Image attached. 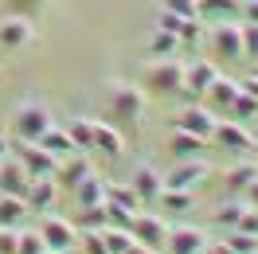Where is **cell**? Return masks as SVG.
I'll use <instances>...</instances> for the list:
<instances>
[{
  "label": "cell",
  "instance_id": "obj_1",
  "mask_svg": "<svg viewBox=\"0 0 258 254\" xmlns=\"http://www.w3.org/2000/svg\"><path fill=\"white\" fill-rule=\"evenodd\" d=\"M110 94H106V106H110V117L113 121H121V125H137L141 117H145V90L141 86H133L125 79H113L106 86Z\"/></svg>",
  "mask_w": 258,
  "mask_h": 254
},
{
  "label": "cell",
  "instance_id": "obj_2",
  "mask_svg": "<svg viewBox=\"0 0 258 254\" xmlns=\"http://www.w3.org/2000/svg\"><path fill=\"white\" fill-rule=\"evenodd\" d=\"M145 86L153 94H180V86H184V63L176 55L172 59H153L145 67Z\"/></svg>",
  "mask_w": 258,
  "mask_h": 254
},
{
  "label": "cell",
  "instance_id": "obj_3",
  "mask_svg": "<svg viewBox=\"0 0 258 254\" xmlns=\"http://www.w3.org/2000/svg\"><path fill=\"white\" fill-rule=\"evenodd\" d=\"M51 125H55V121H51L47 106H39V102H24L16 110V117H12V129H16L20 141H39Z\"/></svg>",
  "mask_w": 258,
  "mask_h": 254
},
{
  "label": "cell",
  "instance_id": "obj_4",
  "mask_svg": "<svg viewBox=\"0 0 258 254\" xmlns=\"http://www.w3.org/2000/svg\"><path fill=\"white\" fill-rule=\"evenodd\" d=\"M16 160L24 164V172L32 176V180H39V176H55V168H59V160L51 157L39 141H20Z\"/></svg>",
  "mask_w": 258,
  "mask_h": 254
},
{
  "label": "cell",
  "instance_id": "obj_5",
  "mask_svg": "<svg viewBox=\"0 0 258 254\" xmlns=\"http://www.w3.org/2000/svg\"><path fill=\"white\" fill-rule=\"evenodd\" d=\"M129 235L137 238L141 246H149V250H164V238H168V219H161V215H133V227H129Z\"/></svg>",
  "mask_w": 258,
  "mask_h": 254
},
{
  "label": "cell",
  "instance_id": "obj_6",
  "mask_svg": "<svg viewBox=\"0 0 258 254\" xmlns=\"http://www.w3.org/2000/svg\"><path fill=\"white\" fill-rule=\"evenodd\" d=\"M208 172H211V168H208V160H204V157H188V160H180V164L164 176L161 184H164V188H184V192H192V188H200V184L208 180Z\"/></svg>",
  "mask_w": 258,
  "mask_h": 254
},
{
  "label": "cell",
  "instance_id": "obj_7",
  "mask_svg": "<svg viewBox=\"0 0 258 254\" xmlns=\"http://www.w3.org/2000/svg\"><path fill=\"white\" fill-rule=\"evenodd\" d=\"M39 235H43V242H47V250H75V242H79V227L71 219H43V227H39Z\"/></svg>",
  "mask_w": 258,
  "mask_h": 254
},
{
  "label": "cell",
  "instance_id": "obj_8",
  "mask_svg": "<svg viewBox=\"0 0 258 254\" xmlns=\"http://www.w3.org/2000/svg\"><path fill=\"white\" fill-rule=\"evenodd\" d=\"M35 39V20H28V16H8L0 20V47H28Z\"/></svg>",
  "mask_w": 258,
  "mask_h": 254
},
{
  "label": "cell",
  "instance_id": "obj_9",
  "mask_svg": "<svg viewBox=\"0 0 258 254\" xmlns=\"http://www.w3.org/2000/svg\"><path fill=\"white\" fill-rule=\"evenodd\" d=\"M176 129L184 133H196V137H211V129H215V110L208 106H200V102H188L176 117Z\"/></svg>",
  "mask_w": 258,
  "mask_h": 254
},
{
  "label": "cell",
  "instance_id": "obj_10",
  "mask_svg": "<svg viewBox=\"0 0 258 254\" xmlns=\"http://www.w3.org/2000/svg\"><path fill=\"white\" fill-rule=\"evenodd\" d=\"M211 47L215 55H223V59H242V39H239V24L235 20H219L215 28H211Z\"/></svg>",
  "mask_w": 258,
  "mask_h": 254
},
{
  "label": "cell",
  "instance_id": "obj_11",
  "mask_svg": "<svg viewBox=\"0 0 258 254\" xmlns=\"http://www.w3.org/2000/svg\"><path fill=\"white\" fill-rule=\"evenodd\" d=\"M94 172V164H90V157H82V153H75V157H67V160H59V168H55V184L59 188H67V192H75L86 180V176Z\"/></svg>",
  "mask_w": 258,
  "mask_h": 254
},
{
  "label": "cell",
  "instance_id": "obj_12",
  "mask_svg": "<svg viewBox=\"0 0 258 254\" xmlns=\"http://www.w3.org/2000/svg\"><path fill=\"white\" fill-rule=\"evenodd\" d=\"M208 235L196 231V227H168V238H164V254H196L204 250Z\"/></svg>",
  "mask_w": 258,
  "mask_h": 254
},
{
  "label": "cell",
  "instance_id": "obj_13",
  "mask_svg": "<svg viewBox=\"0 0 258 254\" xmlns=\"http://www.w3.org/2000/svg\"><path fill=\"white\" fill-rule=\"evenodd\" d=\"M219 79V67L211 63V59H196V63H184V86L192 90L196 98L208 94V86Z\"/></svg>",
  "mask_w": 258,
  "mask_h": 254
},
{
  "label": "cell",
  "instance_id": "obj_14",
  "mask_svg": "<svg viewBox=\"0 0 258 254\" xmlns=\"http://www.w3.org/2000/svg\"><path fill=\"white\" fill-rule=\"evenodd\" d=\"M32 176L24 172V164L16 157H0V192L4 196H28Z\"/></svg>",
  "mask_w": 258,
  "mask_h": 254
},
{
  "label": "cell",
  "instance_id": "obj_15",
  "mask_svg": "<svg viewBox=\"0 0 258 254\" xmlns=\"http://www.w3.org/2000/svg\"><path fill=\"white\" fill-rule=\"evenodd\" d=\"M211 137L223 145V149H231V153H250L254 149V137L246 133V125H239V121H215V129H211Z\"/></svg>",
  "mask_w": 258,
  "mask_h": 254
},
{
  "label": "cell",
  "instance_id": "obj_16",
  "mask_svg": "<svg viewBox=\"0 0 258 254\" xmlns=\"http://www.w3.org/2000/svg\"><path fill=\"white\" fill-rule=\"evenodd\" d=\"M28 211H51L55 200H59V184H55V176H39L28 184Z\"/></svg>",
  "mask_w": 258,
  "mask_h": 254
},
{
  "label": "cell",
  "instance_id": "obj_17",
  "mask_svg": "<svg viewBox=\"0 0 258 254\" xmlns=\"http://www.w3.org/2000/svg\"><path fill=\"white\" fill-rule=\"evenodd\" d=\"M129 188L137 192L141 204H153L157 192H161V172H157L153 164H137V168H133V180H129Z\"/></svg>",
  "mask_w": 258,
  "mask_h": 254
},
{
  "label": "cell",
  "instance_id": "obj_18",
  "mask_svg": "<svg viewBox=\"0 0 258 254\" xmlns=\"http://www.w3.org/2000/svg\"><path fill=\"white\" fill-rule=\"evenodd\" d=\"M39 145H43V149H47V153H51L55 160H67V157H75V153H82L79 145L71 141V133H67L63 125H51L47 133L39 137Z\"/></svg>",
  "mask_w": 258,
  "mask_h": 254
},
{
  "label": "cell",
  "instance_id": "obj_19",
  "mask_svg": "<svg viewBox=\"0 0 258 254\" xmlns=\"http://www.w3.org/2000/svg\"><path fill=\"white\" fill-rule=\"evenodd\" d=\"M90 149H98L102 157H121V153H125V141H121V133L113 125L94 121V141H90Z\"/></svg>",
  "mask_w": 258,
  "mask_h": 254
},
{
  "label": "cell",
  "instance_id": "obj_20",
  "mask_svg": "<svg viewBox=\"0 0 258 254\" xmlns=\"http://www.w3.org/2000/svg\"><path fill=\"white\" fill-rule=\"evenodd\" d=\"M196 16L200 20H239V0H196Z\"/></svg>",
  "mask_w": 258,
  "mask_h": 254
},
{
  "label": "cell",
  "instance_id": "obj_21",
  "mask_svg": "<svg viewBox=\"0 0 258 254\" xmlns=\"http://www.w3.org/2000/svg\"><path fill=\"white\" fill-rule=\"evenodd\" d=\"M239 90H242V86H239L235 79H223V75H219V79L208 86V94H204V98L211 102L208 110H231V102H235V94H239Z\"/></svg>",
  "mask_w": 258,
  "mask_h": 254
},
{
  "label": "cell",
  "instance_id": "obj_22",
  "mask_svg": "<svg viewBox=\"0 0 258 254\" xmlns=\"http://www.w3.org/2000/svg\"><path fill=\"white\" fill-rule=\"evenodd\" d=\"M157 200H161V211L164 215H188L192 211V192H184V188H164L161 184V192H157Z\"/></svg>",
  "mask_w": 258,
  "mask_h": 254
},
{
  "label": "cell",
  "instance_id": "obj_23",
  "mask_svg": "<svg viewBox=\"0 0 258 254\" xmlns=\"http://www.w3.org/2000/svg\"><path fill=\"white\" fill-rule=\"evenodd\" d=\"M75 200H79V207H94V204H106V180L98 172H90L86 180H82L79 188H75Z\"/></svg>",
  "mask_w": 258,
  "mask_h": 254
},
{
  "label": "cell",
  "instance_id": "obj_24",
  "mask_svg": "<svg viewBox=\"0 0 258 254\" xmlns=\"http://www.w3.org/2000/svg\"><path fill=\"white\" fill-rule=\"evenodd\" d=\"M204 141H208V137H196V133H184V129H176V137L168 141V149H172V157L188 160V157H204Z\"/></svg>",
  "mask_w": 258,
  "mask_h": 254
},
{
  "label": "cell",
  "instance_id": "obj_25",
  "mask_svg": "<svg viewBox=\"0 0 258 254\" xmlns=\"http://www.w3.org/2000/svg\"><path fill=\"white\" fill-rule=\"evenodd\" d=\"M28 215V200L24 196H4L0 192V227H16Z\"/></svg>",
  "mask_w": 258,
  "mask_h": 254
},
{
  "label": "cell",
  "instance_id": "obj_26",
  "mask_svg": "<svg viewBox=\"0 0 258 254\" xmlns=\"http://www.w3.org/2000/svg\"><path fill=\"white\" fill-rule=\"evenodd\" d=\"M176 39H180V47H200L208 35H204V20L200 16H184L176 24Z\"/></svg>",
  "mask_w": 258,
  "mask_h": 254
},
{
  "label": "cell",
  "instance_id": "obj_27",
  "mask_svg": "<svg viewBox=\"0 0 258 254\" xmlns=\"http://www.w3.org/2000/svg\"><path fill=\"white\" fill-rule=\"evenodd\" d=\"M176 47H180V39L172 32H161V28H157V32L149 35V55H153V59H172Z\"/></svg>",
  "mask_w": 258,
  "mask_h": 254
},
{
  "label": "cell",
  "instance_id": "obj_28",
  "mask_svg": "<svg viewBox=\"0 0 258 254\" xmlns=\"http://www.w3.org/2000/svg\"><path fill=\"white\" fill-rule=\"evenodd\" d=\"M63 129L71 133V141L79 145L82 153L90 149V141H94V121H90V117H71V121H67Z\"/></svg>",
  "mask_w": 258,
  "mask_h": 254
},
{
  "label": "cell",
  "instance_id": "obj_29",
  "mask_svg": "<svg viewBox=\"0 0 258 254\" xmlns=\"http://www.w3.org/2000/svg\"><path fill=\"white\" fill-rule=\"evenodd\" d=\"M254 113H258V98L246 94V90H239V94H235V102H231V117H235L239 125H246Z\"/></svg>",
  "mask_w": 258,
  "mask_h": 254
},
{
  "label": "cell",
  "instance_id": "obj_30",
  "mask_svg": "<svg viewBox=\"0 0 258 254\" xmlns=\"http://www.w3.org/2000/svg\"><path fill=\"white\" fill-rule=\"evenodd\" d=\"M75 250H82V254H110V250H106V242H102V231H94V227H79Z\"/></svg>",
  "mask_w": 258,
  "mask_h": 254
},
{
  "label": "cell",
  "instance_id": "obj_31",
  "mask_svg": "<svg viewBox=\"0 0 258 254\" xmlns=\"http://www.w3.org/2000/svg\"><path fill=\"white\" fill-rule=\"evenodd\" d=\"M106 200H113V204H121L125 211H137V207H141V200H137V192L129 188V184H106Z\"/></svg>",
  "mask_w": 258,
  "mask_h": 254
},
{
  "label": "cell",
  "instance_id": "obj_32",
  "mask_svg": "<svg viewBox=\"0 0 258 254\" xmlns=\"http://www.w3.org/2000/svg\"><path fill=\"white\" fill-rule=\"evenodd\" d=\"M102 207H106V227H121V231L133 227V215H137V211H125V207L113 204V200H106Z\"/></svg>",
  "mask_w": 258,
  "mask_h": 254
},
{
  "label": "cell",
  "instance_id": "obj_33",
  "mask_svg": "<svg viewBox=\"0 0 258 254\" xmlns=\"http://www.w3.org/2000/svg\"><path fill=\"white\" fill-rule=\"evenodd\" d=\"M242 211H246V200H227L223 207H215V223H223V227H235L242 219Z\"/></svg>",
  "mask_w": 258,
  "mask_h": 254
},
{
  "label": "cell",
  "instance_id": "obj_34",
  "mask_svg": "<svg viewBox=\"0 0 258 254\" xmlns=\"http://www.w3.org/2000/svg\"><path fill=\"white\" fill-rule=\"evenodd\" d=\"M4 4L12 16H28V20L43 16V8H47V0H4Z\"/></svg>",
  "mask_w": 258,
  "mask_h": 254
},
{
  "label": "cell",
  "instance_id": "obj_35",
  "mask_svg": "<svg viewBox=\"0 0 258 254\" xmlns=\"http://www.w3.org/2000/svg\"><path fill=\"white\" fill-rule=\"evenodd\" d=\"M250 180H254V164H239V168H231V172L223 176V184H227L231 192H242Z\"/></svg>",
  "mask_w": 258,
  "mask_h": 254
},
{
  "label": "cell",
  "instance_id": "obj_36",
  "mask_svg": "<svg viewBox=\"0 0 258 254\" xmlns=\"http://www.w3.org/2000/svg\"><path fill=\"white\" fill-rule=\"evenodd\" d=\"M75 227H94V231H102V227H106V207H102V204L82 207L79 219H75Z\"/></svg>",
  "mask_w": 258,
  "mask_h": 254
},
{
  "label": "cell",
  "instance_id": "obj_37",
  "mask_svg": "<svg viewBox=\"0 0 258 254\" xmlns=\"http://www.w3.org/2000/svg\"><path fill=\"white\" fill-rule=\"evenodd\" d=\"M239 39H242V55L246 59H258V24H239Z\"/></svg>",
  "mask_w": 258,
  "mask_h": 254
},
{
  "label": "cell",
  "instance_id": "obj_38",
  "mask_svg": "<svg viewBox=\"0 0 258 254\" xmlns=\"http://www.w3.org/2000/svg\"><path fill=\"white\" fill-rule=\"evenodd\" d=\"M43 250H47V242H43L39 231H24L16 238V254H43Z\"/></svg>",
  "mask_w": 258,
  "mask_h": 254
},
{
  "label": "cell",
  "instance_id": "obj_39",
  "mask_svg": "<svg viewBox=\"0 0 258 254\" xmlns=\"http://www.w3.org/2000/svg\"><path fill=\"white\" fill-rule=\"evenodd\" d=\"M227 246H231L235 254H258V238L254 235H242V231H231Z\"/></svg>",
  "mask_w": 258,
  "mask_h": 254
},
{
  "label": "cell",
  "instance_id": "obj_40",
  "mask_svg": "<svg viewBox=\"0 0 258 254\" xmlns=\"http://www.w3.org/2000/svg\"><path fill=\"white\" fill-rule=\"evenodd\" d=\"M231 231H242V235H254V238H258V207H254V211L246 207V211H242V219L235 223Z\"/></svg>",
  "mask_w": 258,
  "mask_h": 254
},
{
  "label": "cell",
  "instance_id": "obj_41",
  "mask_svg": "<svg viewBox=\"0 0 258 254\" xmlns=\"http://www.w3.org/2000/svg\"><path fill=\"white\" fill-rule=\"evenodd\" d=\"M161 8L172 16H196V0H161Z\"/></svg>",
  "mask_w": 258,
  "mask_h": 254
},
{
  "label": "cell",
  "instance_id": "obj_42",
  "mask_svg": "<svg viewBox=\"0 0 258 254\" xmlns=\"http://www.w3.org/2000/svg\"><path fill=\"white\" fill-rule=\"evenodd\" d=\"M16 238H20V231L0 227V254H16Z\"/></svg>",
  "mask_w": 258,
  "mask_h": 254
},
{
  "label": "cell",
  "instance_id": "obj_43",
  "mask_svg": "<svg viewBox=\"0 0 258 254\" xmlns=\"http://www.w3.org/2000/svg\"><path fill=\"white\" fill-rule=\"evenodd\" d=\"M242 196H246V204H250V207H258V176L246 184V188H242Z\"/></svg>",
  "mask_w": 258,
  "mask_h": 254
},
{
  "label": "cell",
  "instance_id": "obj_44",
  "mask_svg": "<svg viewBox=\"0 0 258 254\" xmlns=\"http://www.w3.org/2000/svg\"><path fill=\"white\" fill-rule=\"evenodd\" d=\"M204 254H235L227 242H204Z\"/></svg>",
  "mask_w": 258,
  "mask_h": 254
},
{
  "label": "cell",
  "instance_id": "obj_45",
  "mask_svg": "<svg viewBox=\"0 0 258 254\" xmlns=\"http://www.w3.org/2000/svg\"><path fill=\"white\" fill-rule=\"evenodd\" d=\"M239 86L246 90V94H254V98H258V75H250V79H246V82H239Z\"/></svg>",
  "mask_w": 258,
  "mask_h": 254
},
{
  "label": "cell",
  "instance_id": "obj_46",
  "mask_svg": "<svg viewBox=\"0 0 258 254\" xmlns=\"http://www.w3.org/2000/svg\"><path fill=\"white\" fill-rule=\"evenodd\" d=\"M0 157H8V141L4 137H0Z\"/></svg>",
  "mask_w": 258,
  "mask_h": 254
},
{
  "label": "cell",
  "instance_id": "obj_47",
  "mask_svg": "<svg viewBox=\"0 0 258 254\" xmlns=\"http://www.w3.org/2000/svg\"><path fill=\"white\" fill-rule=\"evenodd\" d=\"M43 254H63V250H43Z\"/></svg>",
  "mask_w": 258,
  "mask_h": 254
},
{
  "label": "cell",
  "instance_id": "obj_48",
  "mask_svg": "<svg viewBox=\"0 0 258 254\" xmlns=\"http://www.w3.org/2000/svg\"><path fill=\"white\" fill-rule=\"evenodd\" d=\"M254 176H258V164H254Z\"/></svg>",
  "mask_w": 258,
  "mask_h": 254
},
{
  "label": "cell",
  "instance_id": "obj_49",
  "mask_svg": "<svg viewBox=\"0 0 258 254\" xmlns=\"http://www.w3.org/2000/svg\"><path fill=\"white\" fill-rule=\"evenodd\" d=\"M254 63H258V59H254Z\"/></svg>",
  "mask_w": 258,
  "mask_h": 254
}]
</instances>
